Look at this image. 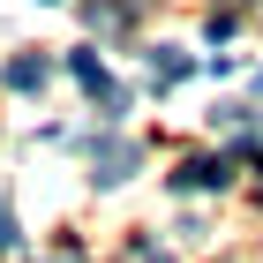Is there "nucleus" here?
<instances>
[{"mask_svg":"<svg viewBox=\"0 0 263 263\" xmlns=\"http://www.w3.org/2000/svg\"><path fill=\"white\" fill-rule=\"evenodd\" d=\"M188 68H196V61H188L181 45H158V53H151V90H173V83H188Z\"/></svg>","mask_w":263,"mask_h":263,"instance_id":"nucleus-3","label":"nucleus"},{"mask_svg":"<svg viewBox=\"0 0 263 263\" xmlns=\"http://www.w3.org/2000/svg\"><path fill=\"white\" fill-rule=\"evenodd\" d=\"M90 173H98L105 188H121L128 173H136V143H121V136H105L98 151H90Z\"/></svg>","mask_w":263,"mask_h":263,"instance_id":"nucleus-1","label":"nucleus"},{"mask_svg":"<svg viewBox=\"0 0 263 263\" xmlns=\"http://www.w3.org/2000/svg\"><path fill=\"white\" fill-rule=\"evenodd\" d=\"M61 263H68V256H61Z\"/></svg>","mask_w":263,"mask_h":263,"instance_id":"nucleus-6","label":"nucleus"},{"mask_svg":"<svg viewBox=\"0 0 263 263\" xmlns=\"http://www.w3.org/2000/svg\"><path fill=\"white\" fill-rule=\"evenodd\" d=\"M226 181H233V158H188L173 173V188H226Z\"/></svg>","mask_w":263,"mask_h":263,"instance_id":"nucleus-2","label":"nucleus"},{"mask_svg":"<svg viewBox=\"0 0 263 263\" xmlns=\"http://www.w3.org/2000/svg\"><path fill=\"white\" fill-rule=\"evenodd\" d=\"M256 83H263V76H256Z\"/></svg>","mask_w":263,"mask_h":263,"instance_id":"nucleus-5","label":"nucleus"},{"mask_svg":"<svg viewBox=\"0 0 263 263\" xmlns=\"http://www.w3.org/2000/svg\"><path fill=\"white\" fill-rule=\"evenodd\" d=\"M45 76H53V61H8V90H45Z\"/></svg>","mask_w":263,"mask_h":263,"instance_id":"nucleus-4","label":"nucleus"}]
</instances>
